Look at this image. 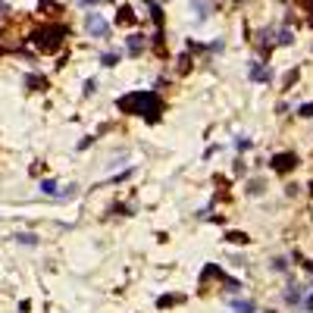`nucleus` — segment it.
Segmentation results:
<instances>
[{"mask_svg": "<svg viewBox=\"0 0 313 313\" xmlns=\"http://www.w3.org/2000/svg\"><path fill=\"white\" fill-rule=\"evenodd\" d=\"M301 310H304V313H313V291H307V294H304V301H301Z\"/></svg>", "mask_w": 313, "mask_h": 313, "instance_id": "20", "label": "nucleus"}, {"mask_svg": "<svg viewBox=\"0 0 313 313\" xmlns=\"http://www.w3.org/2000/svg\"><path fill=\"white\" fill-rule=\"evenodd\" d=\"M150 19H154L157 25H163V6L160 3H150Z\"/></svg>", "mask_w": 313, "mask_h": 313, "instance_id": "15", "label": "nucleus"}, {"mask_svg": "<svg viewBox=\"0 0 313 313\" xmlns=\"http://www.w3.org/2000/svg\"><path fill=\"white\" fill-rule=\"evenodd\" d=\"M269 166H273V172H279V175L291 172V169L298 166V157H294V154H276L273 160H269Z\"/></svg>", "mask_w": 313, "mask_h": 313, "instance_id": "3", "label": "nucleus"}, {"mask_svg": "<svg viewBox=\"0 0 313 313\" xmlns=\"http://www.w3.org/2000/svg\"><path fill=\"white\" fill-rule=\"evenodd\" d=\"M119 22H122V25L135 22V10H132V6H122V10H119Z\"/></svg>", "mask_w": 313, "mask_h": 313, "instance_id": "14", "label": "nucleus"}, {"mask_svg": "<svg viewBox=\"0 0 313 313\" xmlns=\"http://www.w3.org/2000/svg\"><path fill=\"white\" fill-rule=\"evenodd\" d=\"M182 301V294H166V298H160L157 304H160V307H169V304H179Z\"/></svg>", "mask_w": 313, "mask_h": 313, "instance_id": "21", "label": "nucleus"}, {"mask_svg": "<svg viewBox=\"0 0 313 313\" xmlns=\"http://www.w3.org/2000/svg\"><path fill=\"white\" fill-rule=\"evenodd\" d=\"M232 310L235 313H257V307H254L251 301H244V298H232Z\"/></svg>", "mask_w": 313, "mask_h": 313, "instance_id": "8", "label": "nucleus"}, {"mask_svg": "<svg viewBox=\"0 0 313 313\" xmlns=\"http://www.w3.org/2000/svg\"><path fill=\"white\" fill-rule=\"evenodd\" d=\"M307 291H313V279H310V282H307Z\"/></svg>", "mask_w": 313, "mask_h": 313, "instance_id": "24", "label": "nucleus"}, {"mask_svg": "<svg viewBox=\"0 0 313 313\" xmlns=\"http://www.w3.org/2000/svg\"><path fill=\"white\" fill-rule=\"evenodd\" d=\"M226 241H232V244H248V235H244V232H229V235H226Z\"/></svg>", "mask_w": 313, "mask_h": 313, "instance_id": "17", "label": "nucleus"}, {"mask_svg": "<svg viewBox=\"0 0 313 313\" xmlns=\"http://www.w3.org/2000/svg\"><path fill=\"white\" fill-rule=\"evenodd\" d=\"M94 88H97V82H94V79L85 82V94H94Z\"/></svg>", "mask_w": 313, "mask_h": 313, "instance_id": "22", "label": "nucleus"}, {"mask_svg": "<svg viewBox=\"0 0 313 313\" xmlns=\"http://www.w3.org/2000/svg\"><path fill=\"white\" fill-rule=\"evenodd\" d=\"M191 10L198 13V16H194L198 22H207V19H210V10H213V3H210V0H194Z\"/></svg>", "mask_w": 313, "mask_h": 313, "instance_id": "7", "label": "nucleus"}, {"mask_svg": "<svg viewBox=\"0 0 313 313\" xmlns=\"http://www.w3.org/2000/svg\"><path fill=\"white\" fill-rule=\"evenodd\" d=\"M144 3H157V0H144Z\"/></svg>", "mask_w": 313, "mask_h": 313, "instance_id": "25", "label": "nucleus"}, {"mask_svg": "<svg viewBox=\"0 0 313 313\" xmlns=\"http://www.w3.org/2000/svg\"><path fill=\"white\" fill-rule=\"evenodd\" d=\"M251 147H254L251 138H244V135H238V138H235V150H251Z\"/></svg>", "mask_w": 313, "mask_h": 313, "instance_id": "18", "label": "nucleus"}, {"mask_svg": "<svg viewBox=\"0 0 313 313\" xmlns=\"http://www.w3.org/2000/svg\"><path fill=\"white\" fill-rule=\"evenodd\" d=\"M79 3H85V6H97V3H107V0H79Z\"/></svg>", "mask_w": 313, "mask_h": 313, "instance_id": "23", "label": "nucleus"}, {"mask_svg": "<svg viewBox=\"0 0 313 313\" xmlns=\"http://www.w3.org/2000/svg\"><path fill=\"white\" fill-rule=\"evenodd\" d=\"M298 116H301V119H313V104H301L298 107Z\"/></svg>", "mask_w": 313, "mask_h": 313, "instance_id": "19", "label": "nucleus"}, {"mask_svg": "<svg viewBox=\"0 0 313 313\" xmlns=\"http://www.w3.org/2000/svg\"><path fill=\"white\" fill-rule=\"evenodd\" d=\"M125 54H132V57H141V54H144V35H138V31H135V35L125 38Z\"/></svg>", "mask_w": 313, "mask_h": 313, "instance_id": "6", "label": "nucleus"}, {"mask_svg": "<svg viewBox=\"0 0 313 313\" xmlns=\"http://www.w3.org/2000/svg\"><path fill=\"white\" fill-rule=\"evenodd\" d=\"M116 63H119V54H104L100 57V66H107V69H113Z\"/></svg>", "mask_w": 313, "mask_h": 313, "instance_id": "16", "label": "nucleus"}, {"mask_svg": "<svg viewBox=\"0 0 313 313\" xmlns=\"http://www.w3.org/2000/svg\"><path fill=\"white\" fill-rule=\"evenodd\" d=\"M304 294H307V285H288V288L282 291V301L288 304V307H301V301H304Z\"/></svg>", "mask_w": 313, "mask_h": 313, "instance_id": "4", "label": "nucleus"}, {"mask_svg": "<svg viewBox=\"0 0 313 313\" xmlns=\"http://www.w3.org/2000/svg\"><path fill=\"white\" fill-rule=\"evenodd\" d=\"M119 110H125V113H141L147 116L150 122L160 116V97L154 94V91H138V94H125L119 100Z\"/></svg>", "mask_w": 313, "mask_h": 313, "instance_id": "1", "label": "nucleus"}, {"mask_svg": "<svg viewBox=\"0 0 313 313\" xmlns=\"http://www.w3.org/2000/svg\"><path fill=\"white\" fill-rule=\"evenodd\" d=\"M16 241H19V244H31V248H35V244H38V235H31V232H19V235H16Z\"/></svg>", "mask_w": 313, "mask_h": 313, "instance_id": "13", "label": "nucleus"}, {"mask_svg": "<svg viewBox=\"0 0 313 313\" xmlns=\"http://www.w3.org/2000/svg\"><path fill=\"white\" fill-rule=\"evenodd\" d=\"M41 194H47V198H60V188H57L54 179H47V182H41Z\"/></svg>", "mask_w": 313, "mask_h": 313, "instance_id": "9", "label": "nucleus"}, {"mask_svg": "<svg viewBox=\"0 0 313 313\" xmlns=\"http://www.w3.org/2000/svg\"><path fill=\"white\" fill-rule=\"evenodd\" d=\"M294 41V35H291V28H279L276 31V44H282V47H288Z\"/></svg>", "mask_w": 313, "mask_h": 313, "instance_id": "10", "label": "nucleus"}, {"mask_svg": "<svg viewBox=\"0 0 313 313\" xmlns=\"http://www.w3.org/2000/svg\"><path fill=\"white\" fill-rule=\"evenodd\" d=\"M269 269H273V273H285V269H288V260H285V257H273V260H269Z\"/></svg>", "mask_w": 313, "mask_h": 313, "instance_id": "12", "label": "nucleus"}, {"mask_svg": "<svg viewBox=\"0 0 313 313\" xmlns=\"http://www.w3.org/2000/svg\"><path fill=\"white\" fill-rule=\"evenodd\" d=\"M85 31L91 38H110V22L100 13H85Z\"/></svg>", "mask_w": 313, "mask_h": 313, "instance_id": "2", "label": "nucleus"}, {"mask_svg": "<svg viewBox=\"0 0 313 313\" xmlns=\"http://www.w3.org/2000/svg\"><path fill=\"white\" fill-rule=\"evenodd\" d=\"M248 75H251V82H263V85H266V82H273V69H269L266 63H254Z\"/></svg>", "mask_w": 313, "mask_h": 313, "instance_id": "5", "label": "nucleus"}, {"mask_svg": "<svg viewBox=\"0 0 313 313\" xmlns=\"http://www.w3.org/2000/svg\"><path fill=\"white\" fill-rule=\"evenodd\" d=\"M266 191V182L263 179H251L248 182V194H263Z\"/></svg>", "mask_w": 313, "mask_h": 313, "instance_id": "11", "label": "nucleus"}]
</instances>
